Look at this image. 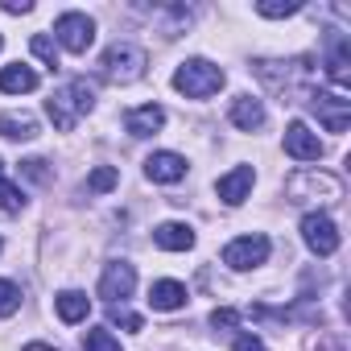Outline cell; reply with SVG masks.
<instances>
[{"label": "cell", "instance_id": "6da1fadb", "mask_svg": "<svg viewBox=\"0 0 351 351\" xmlns=\"http://www.w3.org/2000/svg\"><path fill=\"white\" fill-rule=\"evenodd\" d=\"M91 108H95V83L91 79H66L46 99V116L54 120L58 132H71L83 116H91Z\"/></svg>", "mask_w": 351, "mask_h": 351}, {"label": "cell", "instance_id": "7a4b0ae2", "mask_svg": "<svg viewBox=\"0 0 351 351\" xmlns=\"http://www.w3.org/2000/svg\"><path fill=\"white\" fill-rule=\"evenodd\" d=\"M256 75L265 79L269 91L281 95V104H298L310 95V58H293V62H256Z\"/></svg>", "mask_w": 351, "mask_h": 351}, {"label": "cell", "instance_id": "3957f363", "mask_svg": "<svg viewBox=\"0 0 351 351\" xmlns=\"http://www.w3.org/2000/svg\"><path fill=\"white\" fill-rule=\"evenodd\" d=\"M285 199L298 203V207H310V203L314 207H330V203L343 199V182L335 178V173H326V169H298L285 182Z\"/></svg>", "mask_w": 351, "mask_h": 351}, {"label": "cell", "instance_id": "277c9868", "mask_svg": "<svg viewBox=\"0 0 351 351\" xmlns=\"http://www.w3.org/2000/svg\"><path fill=\"white\" fill-rule=\"evenodd\" d=\"M145 66H149V54H145L141 46H132V42H112V46L104 50V58H99L104 83H116V87L136 83V79L145 75Z\"/></svg>", "mask_w": 351, "mask_h": 351}, {"label": "cell", "instance_id": "5b68a950", "mask_svg": "<svg viewBox=\"0 0 351 351\" xmlns=\"http://www.w3.org/2000/svg\"><path fill=\"white\" fill-rule=\"evenodd\" d=\"M223 66H215L211 58H186L178 71H173V87H178L186 99H207L223 87Z\"/></svg>", "mask_w": 351, "mask_h": 351}, {"label": "cell", "instance_id": "8992f818", "mask_svg": "<svg viewBox=\"0 0 351 351\" xmlns=\"http://www.w3.org/2000/svg\"><path fill=\"white\" fill-rule=\"evenodd\" d=\"M269 252H273V244H269V236H236L228 248H223V265L228 269H236V273H248V269H261L265 261H269Z\"/></svg>", "mask_w": 351, "mask_h": 351}, {"label": "cell", "instance_id": "52a82bcc", "mask_svg": "<svg viewBox=\"0 0 351 351\" xmlns=\"http://www.w3.org/2000/svg\"><path fill=\"white\" fill-rule=\"evenodd\" d=\"M306 104L326 124V132H347V124H351V99L343 91H310Z\"/></svg>", "mask_w": 351, "mask_h": 351}, {"label": "cell", "instance_id": "ba28073f", "mask_svg": "<svg viewBox=\"0 0 351 351\" xmlns=\"http://www.w3.org/2000/svg\"><path fill=\"white\" fill-rule=\"evenodd\" d=\"M302 240L314 256H335L339 252V228L326 211H306L302 215Z\"/></svg>", "mask_w": 351, "mask_h": 351}, {"label": "cell", "instance_id": "9c48e42d", "mask_svg": "<svg viewBox=\"0 0 351 351\" xmlns=\"http://www.w3.org/2000/svg\"><path fill=\"white\" fill-rule=\"evenodd\" d=\"M54 38H58L62 50H71V54H87L91 42H95V21H91L87 13H62V17L54 21Z\"/></svg>", "mask_w": 351, "mask_h": 351}, {"label": "cell", "instance_id": "30bf717a", "mask_svg": "<svg viewBox=\"0 0 351 351\" xmlns=\"http://www.w3.org/2000/svg\"><path fill=\"white\" fill-rule=\"evenodd\" d=\"M132 289H136V269L128 261H108L104 277H99V298L108 306H124V298H132Z\"/></svg>", "mask_w": 351, "mask_h": 351}, {"label": "cell", "instance_id": "8fae6325", "mask_svg": "<svg viewBox=\"0 0 351 351\" xmlns=\"http://www.w3.org/2000/svg\"><path fill=\"white\" fill-rule=\"evenodd\" d=\"M252 182H256V169H252V165H236V169H228L223 178L215 182V195H219L228 207H240V203L252 195Z\"/></svg>", "mask_w": 351, "mask_h": 351}, {"label": "cell", "instance_id": "7c38bea8", "mask_svg": "<svg viewBox=\"0 0 351 351\" xmlns=\"http://www.w3.org/2000/svg\"><path fill=\"white\" fill-rule=\"evenodd\" d=\"M145 178H149V182H161V186L182 182V178H186V157H182V153H169V149L153 153V157L145 161Z\"/></svg>", "mask_w": 351, "mask_h": 351}, {"label": "cell", "instance_id": "4fadbf2b", "mask_svg": "<svg viewBox=\"0 0 351 351\" xmlns=\"http://www.w3.org/2000/svg\"><path fill=\"white\" fill-rule=\"evenodd\" d=\"M285 153H289L293 161H318V157H322V141H318V132H310V124L293 120V124L285 128Z\"/></svg>", "mask_w": 351, "mask_h": 351}, {"label": "cell", "instance_id": "5bb4252c", "mask_svg": "<svg viewBox=\"0 0 351 351\" xmlns=\"http://www.w3.org/2000/svg\"><path fill=\"white\" fill-rule=\"evenodd\" d=\"M153 244L165 248V252H191V248H195V228H191V223H178V219L157 223V228H153Z\"/></svg>", "mask_w": 351, "mask_h": 351}, {"label": "cell", "instance_id": "9a60e30c", "mask_svg": "<svg viewBox=\"0 0 351 351\" xmlns=\"http://www.w3.org/2000/svg\"><path fill=\"white\" fill-rule=\"evenodd\" d=\"M124 128H128L132 136H153V132L165 128V108H161V104H141V108H132V112L124 116Z\"/></svg>", "mask_w": 351, "mask_h": 351}, {"label": "cell", "instance_id": "2e32d148", "mask_svg": "<svg viewBox=\"0 0 351 351\" xmlns=\"http://www.w3.org/2000/svg\"><path fill=\"white\" fill-rule=\"evenodd\" d=\"M228 116H232V124H236V128H244V132L265 128V104H261L256 95H236V99H232V108H228Z\"/></svg>", "mask_w": 351, "mask_h": 351}, {"label": "cell", "instance_id": "e0dca14e", "mask_svg": "<svg viewBox=\"0 0 351 351\" xmlns=\"http://www.w3.org/2000/svg\"><path fill=\"white\" fill-rule=\"evenodd\" d=\"M0 91H5V95H29V91H38V71L25 66V62L0 66Z\"/></svg>", "mask_w": 351, "mask_h": 351}, {"label": "cell", "instance_id": "ac0fdd59", "mask_svg": "<svg viewBox=\"0 0 351 351\" xmlns=\"http://www.w3.org/2000/svg\"><path fill=\"white\" fill-rule=\"evenodd\" d=\"M149 306H153V310H165V314H169V310H182V306H186V285H182V281H169V277H165V281H153Z\"/></svg>", "mask_w": 351, "mask_h": 351}, {"label": "cell", "instance_id": "d6986e66", "mask_svg": "<svg viewBox=\"0 0 351 351\" xmlns=\"http://www.w3.org/2000/svg\"><path fill=\"white\" fill-rule=\"evenodd\" d=\"M347 66H351V46H347V38L339 34V38H335V46H330V54H326V79L335 83V91H343V87H347V75H351Z\"/></svg>", "mask_w": 351, "mask_h": 351}, {"label": "cell", "instance_id": "ffe728a7", "mask_svg": "<svg viewBox=\"0 0 351 351\" xmlns=\"http://www.w3.org/2000/svg\"><path fill=\"white\" fill-rule=\"evenodd\" d=\"M54 310H58L62 322H83V318L91 314V298H87L83 289H62V293L54 298Z\"/></svg>", "mask_w": 351, "mask_h": 351}, {"label": "cell", "instance_id": "44dd1931", "mask_svg": "<svg viewBox=\"0 0 351 351\" xmlns=\"http://www.w3.org/2000/svg\"><path fill=\"white\" fill-rule=\"evenodd\" d=\"M0 136L34 141L38 136V116H29V112H0Z\"/></svg>", "mask_w": 351, "mask_h": 351}, {"label": "cell", "instance_id": "7402d4cb", "mask_svg": "<svg viewBox=\"0 0 351 351\" xmlns=\"http://www.w3.org/2000/svg\"><path fill=\"white\" fill-rule=\"evenodd\" d=\"M25 191L17 186V182H9V178H0V215H21L25 211Z\"/></svg>", "mask_w": 351, "mask_h": 351}, {"label": "cell", "instance_id": "603a6c76", "mask_svg": "<svg viewBox=\"0 0 351 351\" xmlns=\"http://www.w3.org/2000/svg\"><path fill=\"white\" fill-rule=\"evenodd\" d=\"M256 13H261V17H269V21H281V17L302 13V0H261Z\"/></svg>", "mask_w": 351, "mask_h": 351}, {"label": "cell", "instance_id": "cb8c5ba5", "mask_svg": "<svg viewBox=\"0 0 351 351\" xmlns=\"http://www.w3.org/2000/svg\"><path fill=\"white\" fill-rule=\"evenodd\" d=\"M116 182H120L116 165H99V169H91V178H87V191H91V195H108Z\"/></svg>", "mask_w": 351, "mask_h": 351}, {"label": "cell", "instance_id": "d4e9b609", "mask_svg": "<svg viewBox=\"0 0 351 351\" xmlns=\"http://www.w3.org/2000/svg\"><path fill=\"white\" fill-rule=\"evenodd\" d=\"M17 310H21V285L0 277V318H13Z\"/></svg>", "mask_w": 351, "mask_h": 351}, {"label": "cell", "instance_id": "484cf974", "mask_svg": "<svg viewBox=\"0 0 351 351\" xmlns=\"http://www.w3.org/2000/svg\"><path fill=\"white\" fill-rule=\"evenodd\" d=\"M83 351H120V339L99 326V330H87L83 335Z\"/></svg>", "mask_w": 351, "mask_h": 351}, {"label": "cell", "instance_id": "4316f807", "mask_svg": "<svg viewBox=\"0 0 351 351\" xmlns=\"http://www.w3.org/2000/svg\"><path fill=\"white\" fill-rule=\"evenodd\" d=\"M21 173H25V178H34V182H42V186L54 178V169H50L46 157H29V161H21Z\"/></svg>", "mask_w": 351, "mask_h": 351}, {"label": "cell", "instance_id": "83f0119b", "mask_svg": "<svg viewBox=\"0 0 351 351\" xmlns=\"http://www.w3.org/2000/svg\"><path fill=\"white\" fill-rule=\"evenodd\" d=\"M29 46H34V54H38L46 66H58V42H50L46 34H34V42H29Z\"/></svg>", "mask_w": 351, "mask_h": 351}, {"label": "cell", "instance_id": "f1b7e54d", "mask_svg": "<svg viewBox=\"0 0 351 351\" xmlns=\"http://www.w3.org/2000/svg\"><path fill=\"white\" fill-rule=\"evenodd\" d=\"M108 322H112V326H124V330H141V326H145L141 314H132V310H124V306H108Z\"/></svg>", "mask_w": 351, "mask_h": 351}, {"label": "cell", "instance_id": "f546056e", "mask_svg": "<svg viewBox=\"0 0 351 351\" xmlns=\"http://www.w3.org/2000/svg\"><path fill=\"white\" fill-rule=\"evenodd\" d=\"M236 322H240V314H236L232 306H215V310H211V326H215V330H232Z\"/></svg>", "mask_w": 351, "mask_h": 351}, {"label": "cell", "instance_id": "4dcf8cb0", "mask_svg": "<svg viewBox=\"0 0 351 351\" xmlns=\"http://www.w3.org/2000/svg\"><path fill=\"white\" fill-rule=\"evenodd\" d=\"M232 351H269V347H265V343H261L256 335H248V330H244V335H236V343H232Z\"/></svg>", "mask_w": 351, "mask_h": 351}, {"label": "cell", "instance_id": "1f68e13d", "mask_svg": "<svg viewBox=\"0 0 351 351\" xmlns=\"http://www.w3.org/2000/svg\"><path fill=\"white\" fill-rule=\"evenodd\" d=\"M0 9H5V13H29L34 0H0Z\"/></svg>", "mask_w": 351, "mask_h": 351}, {"label": "cell", "instance_id": "d6a6232c", "mask_svg": "<svg viewBox=\"0 0 351 351\" xmlns=\"http://www.w3.org/2000/svg\"><path fill=\"white\" fill-rule=\"evenodd\" d=\"M25 351H54V347H46V343H29Z\"/></svg>", "mask_w": 351, "mask_h": 351}, {"label": "cell", "instance_id": "836d02e7", "mask_svg": "<svg viewBox=\"0 0 351 351\" xmlns=\"http://www.w3.org/2000/svg\"><path fill=\"white\" fill-rule=\"evenodd\" d=\"M0 178H5V161H0Z\"/></svg>", "mask_w": 351, "mask_h": 351}, {"label": "cell", "instance_id": "e575fe53", "mask_svg": "<svg viewBox=\"0 0 351 351\" xmlns=\"http://www.w3.org/2000/svg\"><path fill=\"white\" fill-rule=\"evenodd\" d=\"M0 46H5V38H0Z\"/></svg>", "mask_w": 351, "mask_h": 351}]
</instances>
